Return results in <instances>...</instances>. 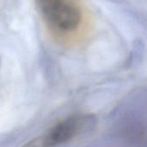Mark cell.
Masks as SVG:
<instances>
[{
  "instance_id": "7a4b0ae2",
  "label": "cell",
  "mask_w": 147,
  "mask_h": 147,
  "mask_svg": "<svg viewBox=\"0 0 147 147\" xmlns=\"http://www.w3.org/2000/svg\"><path fill=\"white\" fill-rule=\"evenodd\" d=\"M84 119L81 117H68L52 127L45 135L42 143L46 147H52L65 143L73 139L83 128Z\"/></svg>"
},
{
  "instance_id": "3957f363",
  "label": "cell",
  "mask_w": 147,
  "mask_h": 147,
  "mask_svg": "<svg viewBox=\"0 0 147 147\" xmlns=\"http://www.w3.org/2000/svg\"><path fill=\"white\" fill-rule=\"evenodd\" d=\"M26 147H40L37 146V141L36 140H34V141H33V142H31L29 145H28Z\"/></svg>"
},
{
  "instance_id": "6da1fadb",
  "label": "cell",
  "mask_w": 147,
  "mask_h": 147,
  "mask_svg": "<svg viewBox=\"0 0 147 147\" xmlns=\"http://www.w3.org/2000/svg\"><path fill=\"white\" fill-rule=\"evenodd\" d=\"M38 9L47 25L53 31L69 34L82 22L79 6L72 0H36Z\"/></svg>"
}]
</instances>
